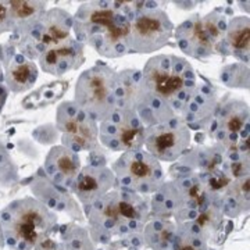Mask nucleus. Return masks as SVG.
Segmentation results:
<instances>
[{"instance_id":"f257e3e1","label":"nucleus","mask_w":250,"mask_h":250,"mask_svg":"<svg viewBox=\"0 0 250 250\" xmlns=\"http://www.w3.org/2000/svg\"><path fill=\"white\" fill-rule=\"evenodd\" d=\"M136 3L90 1L77 10L74 27L77 41L89 45L100 56L107 59L123 57L128 50L131 20L138 10Z\"/></svg>"},{"instance_id":"f03ea898","label":"nucleus","mask_w":250,"mask_h":250,"mask_svg":"<svg viewBox=\"0 0 250 250\" xmlns=\"http://www.w3.org/2000/svg\"><path fill=\"white\" fill-rule=\"evenodd\" d=\"M83 207L90 225V239L98 243H110L116 235L125 238L142 233L149 217L146 199L129 190H110Z\"/></svg>"},{"instance_id":"7ed1b4c3","label":"nucleus","mask_w":250,"mask_h":250,"mask_svg":"<svg viewBox=\"0 0 250 250\" xmlns=\"http://www.w3.org/2000/svg\"><path fill=\"white\" fill-rule=\"evenodd\" d=\"M0 227L6 245L14 250H34L57 231V217L35 197L11 202L0 211Z\"/></svg>"},{"instance_id":"20e7f679","label":"nucleus","mask_w":250,"mask_h":250,"mask_svg":"<svg viewBox=\"0 0 250 250\" xmlns=\"http://www.w3.org/2000/svg\"><path fill=\"white\" fill-rule=\"evenodd\" d=\"M142 78L146 89L163 100L177 116L197 85L196 75L189 62L172 54L152 57L143 68Z\"/></svg>"},{"instance_id":"39448f33","label":"nucleus","mask_w":250,"mask_h":250,"mask_svg":"<svg viewBox=\"0 0 250 250\" xmlns=\"http://www.w3.org/2000/svg\"><path fill=\"white\" fill-rule=\"evenodd\" d=\"M74 102L96 123L118 107V72L107 65H93L80 75Z\"/></svg>"},{"instance_id":"423d86ee","label":"nucleus","mask_w":250,"mask_h":250,"mask_svg":"<svg viewBox=\"0 0 250 250\" xmlns=\"http://www.w3.org/2000/svg\"><path fill=\"white\" fill-rule=\"evenodd\" d=\"M227 17L220 11H213L206 16H192L178 25L175 39L179 50L193 57L207 59L218 52L223 42Z\"/></svg>"},{"instance_id":"0eeeda50","label":"nucleus","mask_w":250,"mask_h":250,"mask_svg":"<svg viewBox=\"0 0 250 250\" xmlns=\"http://www.w3.org/2000/svg\"><path fill=\"white\" fill-rule=\"evenodd\" d=\"M72 27L74 17L71 14L60 7H53L46 10L42 18L27 34L20 38H10V41L16 43L18 50L27 59L34 62L46 49L70 39Z\"/></svg>"},{"instance_id":"6e6552de","label":"nucleus","mask_w":250,"mask_h":250,"mask_svg":"<svg viewBox=\"0 0 250 250\" xmlns=\"http://www.w3.org/2000/svg\"><path fill=\"white\" fill-rule=\"evenodd\" d=\"M111 171L116 177V185L135 193H153L164 182L160 161L145 150L123 153Z\"/></svg>"},{"instance_id":"1a4fd4ad","label":"nucleus","mask_w":250,"mask_h":250,"mask_svg":"<svg viewBox=\"0 0 250 250\" xmlns=\"http://www.w3.org/2000/svg\"><path fill=\"white\" fill-rule=\"evenodd\" d=\"M172 34L174 24L164 10L143 6L131 20L128 50L134 53H153L167 45Z\"/></svg>"},{"instance_id":"9d476101","label":"nucleus","mask_w":250,"mask_h":250,"mask_svg":"<svg viewBox=\"0 0 250 250\" xmlns=\"http://www.w3.org/2000/svg\"><path fill=\"white\" fill-rule=\"evenodd\" d=\"M56 128L62 134L64 147L75 153L98 150V123L74 100L62 102L57 107Z\"/></svg>"},{"instance_id":"9b49d317","label":"nucleus","mask_w":250,"mask_h":250,"mask_svg":"<svg viewBox=\"0 0 250 250\" xmlns=\"http://www.w3.org/2000/svg\"><path fill=\"white\" fill-rule=\"evenodd\" d=\"M145 124L134 110L117 107L99 126V139L113 152L142 150L145 145Z\"/></svg>"},{"instance_id":"f8f14e48","label":"nucleus","mask_w":250,"mask_h":250,"mask_svg":"<svg viewBox=\"0 0 250 250\" xmlns=\"http://www.w3.org/2000/svg\"><path fill=\"white\" fill-rule=\"evenodd\" d=\"M210 134L225 150L248 152L249 107L242 100H231L217 108L210 123Z\"/></svg>"},{"instance_id":"ddd939ff","label":"nucleus","mask_w":250,"mask_h":250,"mask_svg":"<svg viewBox=\"0 0 250 250\" xmlns=\"http://www.w3.org/2000/svg\"><path fill=\"white\" fill-rule=\"evenodd\" d=\"M190 131L179 116L145 128V146L159 161H175L187 152Z\"/></svg>"},{"instance_id":"4468645a","label":"nucleus","mask_w":250,"mask_h":250,"mask_svg":"<svg viewBox=\"0 0 250 250\" xmlns=\"http://www.w3.org/2000/svg\"><path fill=\"white\" fill-rule=\"evenodd\" d=\"M0 62L7 89L22 93L34 88L39 75L38 65L21 53L13 41L0 46Z\"/></svg>"},{"instance_id":"2eb2a0df","label":"nucleus","mask_w":250,"mask_h":250,"mask_svg":"<svg viewBox=\"0 0 250 250\" xmlns=\"http://www.w3.org/2000/svg\"><path fill=\"white\" fill-rule=\"evenodd\" d=\"M113 187H116V177L111 168L104 164H88L81 168L70 190L77 195L82 205L86 206L104 196Z\"/></svg>"},{"instance_id":"dca6fc26","label":"nucleus","mask_w":250,"mask_h":250,"mask_svg":"<svg viewBox=\"0 0 250 250\" xmlns=\"http://www.w3.org/2000/svg\"><path fill=\"white\" fill-rule=\"evenodd\" d=\"M31 190L36 200L45 205L49 210L53 208L56 211L68 214L71 218L82 220L78 203L72 199L70 190L47 178L42 168L38 170L35 177L31 179Z\"/></svg>"},{"instance_id":"f3484780","label":"nucleus","mask_w":250,"mask_h":250,"mask_svg":"<svg viewBox=\"0 0 250 250\" xmlns=\"http://www.w3.org/2000/svg\"><path fill=\"white\" fill-rule=\"evenodd\" d=\"M39 67L50 75L62 77L65 72L78 70L85 62L83 45L70 38L62 43L46 49L38 59Z\"/></svg>"},{"instance_id":"a211bd4d","label":"nucleus","mask_w":250,"mask_h":250,"mask_svg":"<svg viewBox=\"0 0 250 250\" xmlns=\"http://www.w3.org/2000/svg\"><path fill=\"white\" fill-rule=\"evenodd\" d=\"M217 110L215 89L208 83H197L185 107L179 113V117L188 128L200 129L207 128Z\"/></svg>"},{"instance_id":"6ab92c4d","label":"nucleus","mask_w":250,"mask_h":250,"mask_svg":"<svg viewBox=\"0 0 250 250\" xmlns=\"http://www.w3.org/2000/svg\"><path fill=\"white\" fill-rule=\"evenodd\" d=\"M42 170L54 184L70 189L74 179L81 171V159L78 153L64 147L62 145L53 146L46 156Z\"/></svg>"},{"instance_id":"aec40b11","label":"nucleus","mask_w":250,"mask_h":250,"mask_svg":"<svg viewBox=\"0 0 250 250\" xmlns=\"http://www.w3.org/2000/svg\"><path fill=\"white\" fill-rule=\"evenodd\" d=\"M218 50L225 56H233L243 64H248L250 53L249 17H233L227 24L225 35Z\"/></svg>"},{"instance_id":"412c9836","label":"nucleus","mask_w":250,"mask_h":250,"mask_svg":"<svg viewBox=\"0 0 250 250\" xmlns=\"http://www.w3.org/2000/svg\"><path fill=\"white\" fill-rule=\"evenodd\" d=\"M9 6L14 27L11 38H20L42 18L47 4L39 0H10Z\"/></svg>"},{"instance_id":"4be33fe9","label":"nucleus","mask_w":250,"mask_h":250,"mask_svg":"<svg viewBox=\"0 0 250 250\" xmlns=\"http://www.w3.org/2000/svg\"><path fill=\"white\" fill-rule=\"evenodd\" d=\"M223 214L238 217L249 210V175L233 179L221 196Z\"/></svg>"},{"instance_id":"5701e85b","label":"nucleus","mask_w":250,"mask_h":250,"mask_svg":"<svg viewBox=\"0 0 250 250\" xmlns=\"http://www.w3.org/2000/svg\"><path fill=\"white\" fill-rule=\"evenodd\" d=\"M207 236L195 221L178 224L175 235L164 250H207Z\"/></svg>"},{"instance_id":"b1692460","label":"nucleus","mask_w":250,"mask_h":250,"mask_svg":"<svg viewBox=\"0 0 250 250\" xmlns=\"http://www.w3.org/2000/svg\"><path fill=\"white\" fill-rule=\"evenodd\" d=\"M152 208L157 218H168L175 215L181 206V193L175 182H163L156 192H153Z\"/></svg>"},{"instance_id":"393cba45","label":"nucleus","mask_w":250,"mask_h":250,"mask_svg":"<svg viewBox=\"0 0 250 250\" xmlns=\"http://www.w3.org/2000/svg\"><path fill=\"white\" fill-rule=\"evenodd\" d=\"M143 241L154 250L168 248L175 235V225L166 218H156L143 228Z\"/></svg>"},{"instance_id":"a878e982","label":"nucleus","mask_w":250,"mask_h":250,"mask_svg":"<svg viewBox=\"0 0 250 250\" xmlns=\"http://www.w3.org/2000/svg\"><path fill=\"white\" fill-rule=\"evenodd\" d=\"M64 250H95L89 232L75 224L62 225L60 229Z\"/></svg>"},{"instance_id":"bb28decb","label":"nucleus","mask_w":250,"mask_h":250,"mask_svg":"<svg viewBox=\"0 0 250 250\" xmlns=\"http://www.w3.org/2000/svg\"><path fill=\"white\" fill-rule=\"evenodd\" d=\"M221 81L231 88H249V70L243 62L228 65L221 71Z\"/></svg>"},{"instance_id":"cd10ccee","label":"nucleus","mask_w":250,"mask_h":250,"mask_svg":"<svg viewBox=\"0 0 250 250\" xmlns=\"http://www.w3.org/2000/svg\"><path fill=\"white\" fill-rule=\"evenodd\" d=\"M18 181V168L9 152L0 145V187H13Z\"/></svg>"},{"instance_id":"c85d7f7f","label":"nucleus","mask_w":250,"mask_h":250,"mask_svg":"<svg viewBox=\"0 0 250 250\" xmlns=\"http://www.w3.org/2000/svg\"><path fill=\"white\" fill-rule=\"evenodd\" d=\"M13 31H14V27H13L9 1L1 0L0 1V36L6 34V32L13 34Z\"/></svg>"},{"instance_id":"c756f323","label":"nucleus","mask_w":250,"mask_h":250,"mask_svg":"<svg viewBox=\"0 0 250 250\" xmlns=\"http://www.w3.org/2000/svg\"><path fill=\"white\" fill-rule=\"evenodd\" d=\"M34 136L36 138V141H39L41 143H53L56 139H57V135H59V131H57V128L52 124H47V125H42V126H39L38 129H36L35 132H34Z\"/></svg>"},{"instance_id":"7c9ffc66","label":"nucleus","mask_w":250,"mask_h":250,"mask_svg":"<svg viewBox=\"0 0 250 250\" xmlns=\"http://www.w3.org/2000/svg\"><path fill=\"white\" fill-rule=\"evenodd\" d=\"M34 250H64V248H62V245L57 243V242L53 241L49 236V238H46L43 241L39 242L35 248H34Z\"/></svg>"},{"instance_id":"2f4dec72","label":"nucleus","mask_w":250,"mask_h":250,"mask_svg":"<svg viewBox=\"0 0 250 250\" xmlns=\"http://www.w3.org/2000/svg\"><path fill=\"white\" fill-rule=\"evenodd\" d=\"M7 96H9V89L6 88V85L0 83V111L3 110L4 104H6Z\"/></svg>"},{"instance_id":"473e14b6","label":"nucleus","mask_w":250,"mask_h":250,"mask_svg":"<svg viewBox=\"0 0 250 250\" xmlns=\"http://www.w3.org/2000/svg\"><path fill=\"white\" fill-rule=\"evenodd\" d=\"M4 82V75H3V67H1V62H0V83Z\"/></svg>"}]
</instances>
